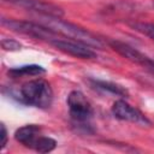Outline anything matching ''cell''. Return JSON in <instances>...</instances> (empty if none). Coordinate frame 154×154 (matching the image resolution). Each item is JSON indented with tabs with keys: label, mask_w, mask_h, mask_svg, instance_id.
I'll return each mask as SVG.
<instances>
[{
	"label": "cell",
	"mask_w": 154,
	"mask_h": 154,
	"mask_svg": "<svg viewBox=\"0 0 154 154\" xmlns=\"http://www.w3.org/2000/svg\"><path fill=\"white\" fill-rule=\"evenodd\" d=\"M1 46H2V48L6 49V51H18V49H20V47H22V45H20L19 42H17V41H14V40H11V38L2 40Z\"/></svg>",
	"instance_id": "obj_11"
},
{
	"label": "cell",
	"mask_w": 154,
	"mask_h": 154,
	"mask_svg": "<svg viewBox=\"0 0 154 154\" xmlns=\"http://www.w3.org/2000/svg\"><path fill=\"white\" fill-rule=\"evenodd\" d=\"M2 24L14 31L32 36L35 38L47 40L49 42H53L54 40L58 38V34L54 30L42 24H36L31 22H22V20H12V19L11 20L2 19Z\"/></svg>",
	"instance_id": "obj_3"
},
{
	"label": "cell",
	"mask_w": 154,
	"mask_h": 154,
	"mask_svg": "<svg viewBox=\"0 0 154 154\" xmlns=\"http://www.w3.org/2000/svg\"><path fill=\"white\" fill-rule=\"evenodd\" d=\"M93 84L95 85V88L101 89L103 91H108L111 94L119 95V96H128V90L125 88H123L122 85H118L116 83L105 82V81H93Z\"/></svg>",
	"instance_id": "obj_9"
},
{
	"label": "cell",
	"mask_w": 154,
	"mask_h": 154,
	"mask_svg": "<svg viewBox=\"0 0 154 154\" xmlns=\"http://www.w3.org/2000/svg\"><path fill=\"white\" fill-rule=\"evenodd\" d=\"M131 26L135 30H137V31L142 32L143 35H146V36L150 37L152 40H154V24L143 23V22H136V23H132Z\"/></svg>",
	"instance_id": "obj_10"
},
{
	"label": "cell",
	"mask_w": 154,
	"mask_h": 154,
	"mask_svg": "<svg viewBox=\"0 0 154 154\" xmlns=\"http://www.w3.org/2000/svg\"><path fill=\"white\" fill-rule=\"evenodd\" d=\"M51 43L59 51L81 59H91V58H95L96 55L95 52L88 45H84L78 41H65V40L57 38Z\"/></svg>",
	"instance_id": "obj_7"
},
{
	"label": "cell",
	"mask_w": 154,
	"mask_h": 154,
	"mask_svg": "<svg viewBox=\"0 0 154 154\" xmlns=\"http://www.w3.org/2000/svg\"><path fill=\"white\" fill-rule=\"evenodd\" d=\"M14 138L23 146L34 149L38 153H49L57 146L55 140L49 136L42 135L41 129L34 124L19 128L14 134Z\"/></svg>",
	"instance_id": "obj_2"
},
{
	"label": "cell",
	"mask_w": 154,
	"mask_h": 154,
	"mask_svg": "<svg viewBox=\"0 0 154 154\" xmlns=\"http://www.w3.org/2000/svg\"><path fill=\"white\" fill-rule=\"evenodd\" d=\"M17 6L24 7L26 10L37 12L45 17H54V18H61L64 16V11L63 8H60L59 6L48 2V1H43V0H7Z\"/></svg>",
	"instance_id": "obj_5"
},
{
	"label": "cell",
	"mask_w": 154,
	"mask_h": 154,
	"mask_svg": "<svg viewBox=\"0 0 154 154\" xmlns=\"http://www.w3.org/2000/svg\"><path fill=\"white\" fill-rule=\"evenodd\" d=\"M112 113L116 118L125 122H131V123H137V124H150L149 120L146 118V116L137 109L136 107L131 106L124 100H117L113 106H112Z\"/></svg>",
	"instance_id": "obj_6"
},
{
	"label": "cell",
	"mask_w": 154,
	"mask_h": 154,
	"mask_svg": "<svg viewBox=\"0 0 154 154\" xmlns=\"http://www.w3.org/2000/svg\"><path fill=\"white\" fill-rule=\"evenodd\" d=\"M20 95L25 103L38 108H48L53 102L51 84L41 78L24 83L20 88Z\"/></svg>",
	"instance_id": "obj_1"
},
{
	"label": "cell",
	"mask_w": 154,
	"mask_h": 154,
	"mask_svg": "<svg viewBox=\"0 0 154 154\" xmlns=\"http://www.w3.org/2000/svg\"><path fill=\"white\" fill-rule=\"evenodd\" d=\"M0 136H1L0 147L4 148V147L6 146V143H7V131H6V128H5L4 124H1V134H0Z\"/></svg>",
	"instance_id": "obj_12"
},
{
	"label": "cell",
	"mask_w": 154,
	"mask_h": 154,
	"mask_svg": "<svg viewBox=\"0 0 154 154\" xmlns=\"http://www.w3.org/2000/svg\"><path fill=\"white\" fill-rule=\"evenodd\" d=\"M45 73V69L40 65H25L20 67H14L8 71V75L12 77H22V76H40Z\"/></svg>",
	"instance_id": "obj_8"
},
{
	"label": "cell",
	"mask_w": 154,
	"mask_h": 154,
	"mask_svg": "<svg viewBox=\"0 0 154 154\" xmlns=\"http://www.w3.org/2000/svg\"><path fill=\"white\" fill-rule=\"evenodd\" d=\"M67 106L71 118L76 123H85L93 116V107L83 93L73 90L67 96Z\"/></svg>",
	"instance_id": "obj_4"
}]
</instances>
